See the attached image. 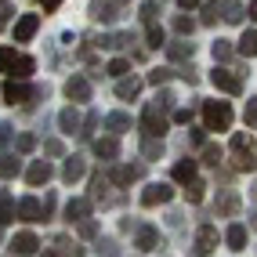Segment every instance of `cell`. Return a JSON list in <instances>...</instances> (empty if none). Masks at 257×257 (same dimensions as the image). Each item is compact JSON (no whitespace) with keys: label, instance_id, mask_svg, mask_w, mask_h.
<instances>
[{"label":"cell","instance_id":"11","mask_svg":"<svg viewBox=\"0 0 257 257\" xmlns=\"http://www.w3.org/2000/svg\"><path fill=\"white\" fill-rule=\"evenodd\" d=\"M51 174H55V170H51V163H47V160H33V163H29V170H26V181H29L33 188H40V185H47V181H51Z\"/></svg>","mask_w":257,"mask_h":257},{"label":"cell","instance_id":"47","mask_svg":"<svg viewBox=\"0 0 257 257\" xmlns=\"http://www.w3.org/2000/svg\"><path fill=\"white\" fill-rule=\"evenodd\" d=\"M33 145H37V138H33V134H22V138H19V152H29Z\"/></svg>","mask_w":257,"mask_h":257},{"label":"cell","instance_id":"28","mask_svg":"<svg viewBox=\"0 0 257 257\" xmlns=\"http://www.w3.org/2000/svg\"><path fill=\"white\" fill-rule=\"evenodd\" d=\"M239 55L257 58V29H246V33H243V40H239Z\"/></svg>","mask_w":257,"mask_h":257},{"label":"cell","instance_id":"50","mask_svg":"<svg viewBox=\"0 0 257 257\" xmlns=\"http://www.w3.org/2000/svg\"><path fill=\"white\" fill-rule=\"evenodd\" d=\"M8 142H11V127H8V123H0V149H4Z\"/></svg>","mask_w":257,"mask_h":257},{"label":"cell","instance_id":"20","mask_svg":"<svg viewBox=\"0 0 257 257\" xmlns=\"http://www.w3.org/2000/svg\"><path fill=\"white\" fill-rule=\"evenodd\" d=\"M142 174H145L142 163H134V167H116V170H112V181H116V185H131V181H138Z\"/></svg>","mask_w":257,"mask_h":257},{"label":"cell","instance_id":"39","mask_svg":"<svg viewBox=\"0 0 257 257\" xmlns=\"http://www.w3.org/2000/svg\"><path fill=\"white\" fill-rule=\"evenodd\" d=\"M149 47H167V37H163V29L156 22L149 26Z\"/></svg>","mask_w":257,"mask_h":257},{"label":"cell","instance_id":"51","mask_svg":"<svg viewBox=\"0 0 257 257\" xmlns=\"http://www.w3.org/2000/svg\"><path fill=\"white\" fill-rule=\"evenodd\" d=\"M188 119H192V112H188V109H178V112H174V123H188Z\"/></svg>","mask_w":257,"mask_h":257},{"label":"cell","instance_id":"54","mask_svg":"<svg viewBox=\"0 0 257 257\" xmlns=\"http://www.w3.org/2000/svg\"><path fill=\"white\" fill-rule=\"evenodd\" d=\"M246 15H250V19L257 22V0H253V4H250V11H246Z\"/></svg>","mask_w":257,"mask_h":257},{"label":"cell","instance_id":"57","mask_svg":"<svg viewBox=\"0 0 257 257\" xmlns=\"http://www.w3.org/2000/svg\"><path fill=\"white\" fill-rule=\"evenodd\" d=\"M250 196H253V199H257V181H253V185H250Z\"/></svg>","mask_w":257,"mask_h":257},{"label":"cell","instance_id":"12","mask_svg":"<svg viewBox=\"0 0 257 257\" xmlns=\"http://www.w3.org/2000/svg\"><path fill=\"white\" fill-rule=\"evenodd\" d=\"M214 250H217V228H214V225H203V228L196 232V253L207 257V253H214Z\"/></svg>","mask_w":257,"mask_h":257},{"label":"cell","instance_id":"29","mask_svg":"<svg viewBox=\"0 0 257 257\" xmlns=\"http://www.w3.org/2000/svg\"><path fill=\"white\" fill-rule=\"evenodd\" d=\"M217 214L235 217V214H239V196H235V192H225V196H221V203H217Z\"/></svg>","mask_w":257,"mask_h":257},{"label":"cell","instance_id":"53","mask_svg":"<svg viewBox=\"0 0 257 257\" xmlns=\"http://www.w3.org/2000/svg\"><path fill=\"white\" fill-rule=\"evenodd\" d=\"M58 4H62V0H44V11H55Z\"/></svg>","mask_w":257,"mask_h":257},{"label":"cell","instance_id":"1","mask_svg":"<svg viewBox=\"0 0 257 257\" xmlns=\"http://www.w3.org/2000/svg\"><path fill=\"white\" fill-rule=\"evenodd\" d=\"M228 149H232V167L235 170H257V142L250 138V134H232V142H228Z\"/></svg>","mask_w":257,"mask_h":257},{"label":"cell","instance_id":"45","mask_svg":"<svg viewBox=\"0 0 257 257\" xmlns=\"http://www.w3.org/2000/svg\"><path fill=\"white\" fill-rule=\"evenodd\" d=\"M217 22V4H207L203 8V26H214Z\"/></svg>","mask_w":257,"mask_h":257},{"label":"cell","instance_id":"4","mask_svg":"<svg viewBox=\"0 0 257 257\" xmlns=\"http://www.w3.org/2000/svg\"><path fill=\"white\" fill-rule=\"evenodd\" d=\"M4 98H8V105H29L33 98H47V87H26L22 80H8Z\"/></svg>","mask_w":257,"mask_h":257},{"label":"cell","instance_id":"44","mask_svg":"<svg viewBox=\"0 0 257 257\" xmlns=\"http://www.w3.org/2000/svg\"><path fill=\"white\" fill-rule=\"evenodd\" d=\"M170 80V69H152L149 73V83H156V87H160V83H167Z\"/></svg>","mask_w":257,"mask_h":257},{"label":"cell","instance_id":"40","mask_svg":"<svg viewBox=\"0 0 257 257\" xmlns=\"http://www.w3.org/2000/svg\"><path fill=\"white\" fill-rule=\"evenodd\" d=\"M203 163L217 167V163H221V145H203Z\"/></svg>","mask_w":257,"mask_h":257},{"label":"cell","instance_id":"41","mask_svg":"<svg viewBox=\"0 0 257 257\" xmlns=\"http://www.w3.org/2000/svg\"><path fill=\"white\" fill-rule=\"evenodd\" d=\"M98 253H105V257H119L116 239H101V243H98Z\"/></svg>","mask_w":257,"mask_h":257},{"label":"cell","instance_id":"26","mask_svg":"<svg viewBox=\"0 0 257 257\" xmlns=\"http://www.w3.org/2000/svg\"><path fill=\"white\" fill-rule=\"evenodd\" d=\"M105 127H109L112 134H123V131H131V116H127V112H109V116H105Z\"/></svg>","mask_w":257,"mask_h":257},{"label":"cell","instance_id":"2","mask_svg":"<svg viewBox=\"0 0 257 257\" xmlns=\"http://www.w3.org/2000/svg\"><path fill=\"white\" fill-rule=\"evenodd\" d=\"M203 123H207V131H228L232 127V105L228 101H203Z\"/></svg>","mask_w":257,"mask_h":257},{"label":"cell","instance_id":"34","mask_svg":"<svg viewBox=\"0 0 257 257\" xmlns=\"http://www.w3.org/2000/svg\"><path fill=\"white\" fill-rule=\"evenodd\" d=\"M142 152H145V160H160L163 156V138H145Z\"/></svg>","mask_w":257,"mask_h":257},{"label":"cell","instance_id":"58","mask_svg":"<svg viewBox=\"0 0 257 257\" xmlns=\"http://www.w3.org/2000/svg\"><path fill=\"white\" fill-rule=\"evenodd\" d=\"M44 257H62V253H55V250H51V253H44Z\"/></svg>","mask_w":257,"mask_h":257},{"label":"cell","instance_id":"7","mask_svg":"<svg viewBox=\"0 0 257 257\" xmlns=\"http://www.w3.org/2000/svg\"><path fill=\"white\" fill-rule=\"evenodd\" d=\"M65 98L69 101H91V80L87 76H69L65 80Z\"/></svg>","mask_w":257,"mask_h":257},{"label":"cell","instance_id":"5","mask_svg":"<svg viewBox=\"0 0 257 257\" xmlns=\"http://www.w3.org/2000/svg\"><path fill=\"white\" fill-rule=\"evenodd\" d=\"M210 83H214L217 91H225V94H243V80H239L232 69H221V65H214Z\"/></svg>","mask_w":257,"mask_h":257},{"label":"cell","instance_id":"36","mask_svg":"<svg viewBox=\"0 0 257 257\" xmlns=\"http://www.w3.org/2000/svg\"><path fill=\"white\" fill-rule=\"evenodd\" d=\"M210 51H214V62H228V58H232V44H228V40H214Z\"/></svg>","mask_w":257,"mask_h":257},{"label":"cell","instance_id":"22","mask_svg":"<svg viewBox=\"0 0 257 257\" xmlns=\"http://www.w3.org/2000/svg\"><path fill=\"white\" fill-rule=\"evenodd\" d=\"M58 127H62V134H80V112L76 109H62L58 112Z\"/></svg>","mask_w":257,"mask_h":257},{"label":"cell","instance_id":"30","mask_svg":"<svg viewBox=\"0 0 257 257\" xmlns=\"http://www.w3.org/2000/svg\"><path fill=\"white\" fill-rule=\"evenodd\" d=\"M19 170H22V160L19 156H8V152L0 156V178H15Z\"/></svg>","mask_w":257,"mask_h":257},{"label":"cell","instance_id":"35","mask_svg":"<svg viewBox=\"0 0 257 257\" xmlns=\"http://www.w3.org/2000/svg\"><path fill=\"white\" fill-rule=\"evenodd\" d=\"M174 33H178V37H192V33H196V22L188 19V15H178V19H174Z\"/></svg>","mask_w":257,"mask_h":257},{"label":"cell","instance_id":"46","mask_svg":"<svg viewBox=\"0 0 257 257\" xmlns=\"http://www.w3.org/2000/svg\"><path fill=\"white\" fill-rule=\"evenodd\" d=\"M44 152H47V156H62V142H58V138L44 142Z\"/></svg>","mask_w":257,"mask_h":257},{"label":"cell","instance_id":"56","mask_svg":"<svg viewBox=\"0 0 257 257\" xmlns=\"http://www.w3.org/2000/svg\"><path fill=\"white\" fill-rule=\"evenodd\" d=\"M250 228H253V232H257V210H253V214H250Z\"/></svg>","mask_w":257,"mask_h":257},{"label":"cell","instance_id":"6","mask_svg":"<svg viewBox=\"0 0 257 257\" xmlns=\"http://www.w3.org/2000/svg\"><path fill=\"white\" fill-rule=\"evenodd\" d=\"M170 199H174V188L163 185V181L145 185V192H142V203H145V207H160V203H170Z\"/></svg>","mask_w":257,"mask_h":257},{"label":"cell","instance_id":"25","mask_svg":"<svg viewBox=\"0 0 257 257\" xmlns=\"http://www.w3.org/2000/svg\"><path fill=\"white\" fill-rule=\"evenodd\" d=\"M98 44L109 47V51H119V47H131L134 44V33H109V37H101Z\"/></svg>","mask_w":257,"mask_h":257},{"label":"cell","instance_id":"55","mask_svg":"<svg viewBox=\"0 0 257 257\" xmlns=\"http://www.w3.org/2000/svg\"><path fill=\"white\" fill-rule=\"evenodd\" d=\"M4 22H8V8H4V4H0V26H4Z\"/></svg>","mask_w":257,"mask_h":257},{"label":"cell","instance_id":"38","mask_svg":"<svg viewBox=\"0 0 257 257\" xmlns=\"http://www.w3.org/2000/svg\"><path fill=\"white\" fill-rule=\"evenodd\" d=\"M156 15H160V4H156V0L142 4V22H145V26H152V22H156Z\"/></svg>","mask_w":257,"mask_h":257},{"label":"cell","instance_id":"48","mask_svg":"<svg viewBox=\"0 0 257 257\" xmlns=\"http://www.w3.org/2000/svg\"><path fill=\"white\" fill-rule=\"evenodd\" d=\"M94 127H98V112H91V116H87V123H83V131H80V134H83V138H87V134H91Z\"/></svg>","mask_w":257,"mask_h":257},{"label":"cell","instance_id":"27","mask_svg":"<svg viewBox=\"0 0 257 257\" xmlns=\"http://www.w3.org/2000/svg\"><path fill=\"white\" fill-rule=\"evenodd\" d=\"M55 253H62V257H83V246H76L73 239H65V235H55Z\"/></svg>","mask_w":257,"mask_h":257},{"label":"cell","instance_id":"3","mask_svg":"<svg viewBox=\"0 0 257 257\" xmlns=\"http://www.w3.org/2000/svg\"><path fill=\"white\" fill-rule=\"evenodd\" d=\"M142 131H145V138H163V134H167V109L160 105V101H149V105H145Z\"/></svg>","mask_w":257,"mask_h":257},{"label":"cell","instance_id":"37","mask_svg":"<svg viewBox=\"0 0 257 257\" xmlns=\"http://www.w3.org/2000/svg\"><path fill=\"white\" fill-rule=\"evenodd\" d=\"M105 73L119 80V76H127V73H131V62H127V58H112V62H109V69H105Z\"/></svg>","mask_w":257,"mask_h":257},{"label":"cell","instance_id":"19","mask_svg":"<svg viewBox=\"0 0 257 257\" xmlns=\"http://www.w3.org/2000/svg\"><path fill=\"white\" fill-rule=\"evenodd\" d=\"M94 156H98V160H116V156H119L116 134H112V138H98V142H94Z\"/></svg>","mask_w":257,"mask_h":257},{"label":"cell","instance_id":"15","mask_svg":"<svg viewBox=\"0 0 257 257\" xmlns=\"http://www.w3.org/2000/svg\"><path fill=\"white\" fill-rule=\"evenodd\" d=\"M138 94H142V80H138V76H119V83H116V98L134 101Z\"/></svg>","mask_w":257,"mask_h":257},{"label":"cell","instance_id":"33","mask_svg":"<svg viewBox=\"0 0 257 257\" xmlns=\"http://www.w3.org/2000/svg\"><path fill=\"white\" fill-rule=\"evenodd\" d=\"M15 62H19V51L15 47H0V73H11Z\"/></svg>","mask_w":257,"mask_h":257},{"label":"cell","instance_id":"14","mask_svg":"<svg viewBox=\"0 0 257 257\" xmlns=\"http://www.w3.org/2000/svg\"><path fill=\"white\" fill-rule=\"evenodd\" d=\"M134 246L138 250H160V232L152 228V225H138V235H134Z\"/></svg>","mask_w":257,"mask_h":257},{"label":"cell","instance_id":"52","mask_svg":"<svg viewBox=\"0 0 257 257\" xmlns=\"http://www.w3.org/2000/svg\"><path fill=\"white\" fill-rule=\"evenodd\" d=\"M178 8H185V11H192V8H199V0H178Z\"/></svg>","mask_w":257,"mask_h":257},{"label":"cell","instance_id":"17","mask_svg":"<svg viewBox=\"0 0 257 257\" xmlns=\"http://www.w3.org/2000/svg\"><path fill=\"white\" fill-rule=\"evenodd\" d=\"M83 217H91V199H69L65 203V221H83Z\"/></svg>","mask_w":257,"mask_h":257},{"label":"cell","instance_id":"9","mask_svg":"<svg viewBox=\"0 0 257 257\" xmlns=\"http://www.w3.org/2000/svg\"><path fill=\"white\" fill-rule=\"evenodd\" d=\"M87 11H91V19H94V22H105V26L119 19V8L112 4V0H91V8H87Z\"/></svg>","mask_w":257,"mask_h":257},{"label":"cell","instance_id":"49","mask_svg":"<svg viewBox=\"0 0 257 257\" xmlns=\"http://www.w3.org/2000/svg\"><path fill=\"white\" fill-rule=\"evenodd\" d=\"M203 131H207V127H196L192 134H188V138H192V145H203V142H207V134H203Z\"/></svg>","mask_w":257,"mask_h":257},{"label":"cell","instance_id":"21","mask_svg":"<svg viewBox=\"0 0 257 257\" xmlns=\"http://www.w3.org/2000/svg\"><path fill=\"white\" fill-rule=\"evenodd\" d=\"M170 178L181 181V185H188V181L196 178V160H178V163H174V170H170Z\"/></svg>","mask_w":257,"mask_h":257},{"label":"cell","instance_id":"13","mask_svg":"<svg viewBox=\"0 0 257 257\" xmlns=\"http://www.w3.org/2000/svg\"><path fill=\"white\" fill-rule=\"evenodd\" d=\"M19 221H44V207H40V199L37 196H26V199H19Z\"/></svg>","mask_w":257,"mask_h":257},{"label":"cell","instance_id":"32","mask_svg":"<svg viewBox=\"0 0 257 257\" xmlns=\"http://www.w3.org/2000/svg\"><path fill=\"white\" fill-rule=\"evenodd\" d=\"M185 196H188V203H203V196H207V185H203L199 178H192V181H188V188H185Z\"/></svg>","mask_w":257,"mask_h":257},{"label":"cell","instance_id":"42","mask_svg":"<svg viewBox=\"0 0 257 257\" xmlns=\"http://www.w3.org/2000/svg\"><path fill=\"white\" fill-rule=\"evenodd\" d=\"M243 119H246V127H257V98H250V101H246Z\"/></svg>","mask_w":257,"mask_h":257},{"label":"cell","instance_id":"8","mask_svg":"<svg viewBox=\"0 0 257 257\" xmlns=\"http://www.w3.org/2000/svg\"><path fill=\"white\" fill-rule=\"evenodd\" d=\"M37 29H40V15H22L19 22H15V44H26L37 37Z\"/></svg>","mask_w":257,"mask_h":257},{"label":"cell","instance_id":"18","mask_svg":"<svg viewBox=\"0 0 257 257\" xmlns=\"http://www.w3.org/2000/svg\"><path fill=\"white\" fill-rule=\"evenodd\" d=\"M225 243H228V250H246V225H239V221H235V225H228V232H225Z\"/></svg>","mask_w":257,"mask_h":257},{"label":"cell","instance_id":"16","mask_svg":"<svg viewBox=\"0 0 257 257\" xmlns=\"http://www.w3.org/2000/svg\"><path fill=\"white\" fill-rule=\"evenodd\" d=\"M83 174H87V163H83V156H69L65 160V167H62V181H80Z\"/></svg>","mask_w":257,"mask_h":257},{"label":"cell","instance_id":"31","mask_svg":"<svg viewBox=\"0 0 257 257\" xmlns=\"http://www.w3.org/2000/svg\"><path fill=\"white\" fill-rule=\"evenodd\" d=\"M11 221H15V199L0 192V225H11Z\"/></svg>","mask_w":257,"mask_h":257},{"label":"cell","instance_id":"10","mask_svg":"<svg viewBox=\"0 0 257 257\" xmlns=\"http://www.w3.org/2000/svg\"><path fill=\"white\" fill-rule=\"evenodd\" d=\"M37 246H40V239L33 235V232H19V235L11 239V253H15V257H33V253H37Z\"/></svg>","mask_w":257,"mask_h":257},{"label":"cell","instance_id":"23","mask_svg":"<svg viewBox=\"0 0 257 257\" xmlns=\"http://www.w3.org/2000/svg\"><path fill=\"white\" fill-rule=\"evenodd\" d=\"M217 11H221V19H225L228 26H239V22H243V4H239V0H225Z\"/></svg>","mask_w":257,"mask_h":257},{"label":"cell","instance_id":"24","mask_svg":"<svg viewBox=\"0 0 257 257\" xmlns=\"http://www.w3.org/2000/svg\"><path fill=\"white\" fill-rule=\"evenodd\" d=\"M192 51H196V47L181 37L178 44H167V58H170V62H185V58H192Z\"/></svg>","mask_w":257,"mask_h":257},{"label":"cell","instance_id":"43","mask_svg":"<svg viewBox=\"0 0 257 257\" xmlns=\"http://www.w3.org/2000/svg\"><path fill=\"white\" fill-rule=\"evenodd\" d=\"M80 235H83V239H94V235H98V225L83 217V221H80Z\"/></svg>","mask_w":257,"mask_h":257}]
</instances>
